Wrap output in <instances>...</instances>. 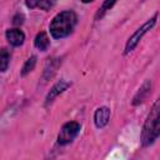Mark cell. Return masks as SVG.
I'll return each mask as SVG.
<instances>
[{
	"instance_id": "6da1fadb",
	"label": "cell",
	"mask_w": 160,
	"mask_h": 160,
	"mask_svg": "<svg viewBox=\"0 0 160 160\" xmlns=\"http://www.w3.org/2000/svg\"><path fill=\"white\" fill-rule=\"evenodd\" d=\"M78 16L71 10H65L54 16L50 22V34L55 39H61L70 35L76 25Z\"/></svg>"
},
{
	"instance_id": "7a4b0ae2",
	"label": "cell",
	"mask_w": 160,
	"mask_h": 160,
	"mask_svg": "<svg viewBox=\"0 0 160 160\" xmlns=\"http://www.w3.org/2000/svg\"><path fill=\"white\" fill-rule=\"evenodd\" d=\"M159 114H160V101L156 100L152 109L150 110V114L148 115V119L144 124L142 132H141V144L144 146L151 145L160 134V126H159Z\"/></svg>"
},
{
	"instance_id": "3957f363",
	"label": "cell",
	"mask_w": 160,
	"mask_h": 160,
	"mask_svg": "<svg viewBox=\"0 0 160 160\" xmlns=\"http://www.w3.org/2000/svg\"><path fill=\"white\" fill-rule=\"evenodd\" d=\"M156 19H158V14H155L154 18H151L150 20H148L142 26H140V28L129 38V40H128V42H126V45H125V54H129L130 51H132V50L136 48V45L139 44V41L142 39V36H144L149 30H151V29L154 28V25L156 24Z\"/></svg>"
},
{
	"instance_id": "277c9868",
	"label": "cell",
	"mask_w": 160,
	"mask_h": 160,
	"mask_svg": "<svg viewBox=\"0 0 160 160\" xmlns=\"http://www.w3.org/2000/svg\"><path fill=\"white\" fill-rule=\"evenodd\" d=\"M79 131H80V124L79 122H76V121L66 122L61 128V130L58 135V142L60 145H66V144L71 142L78 136Z\"/></svg>"
},
{
	"instance_id": "5b68a950",
	"label": "cell",
	"mask_w": 160,
	"mask_h": 160,
	"mask_svg": "<svg viewBox=\"0 0 160 160\" xmlns=\"http://www.w3.org/2000/svg\"><path fill=\"white\" fill-rule=\"evenodd\" d=\"M110 119V109L106 106H101L98 108L95 114H94V122L96 125V128H104Z\"/></svg>"
},
{
	"instance_id": "8992f818",
	"label": "cell",
	"mask_w": 160,
	"mask_h": 160,
	"mask_svg": "<svg viewBox=\"0 0 160 160\" xmlns=\"http://www.w3.org/2000/svg\"><path fill=\"white\" fill-rule=\"evenodd\" d=\"M6 40L9 41L10 45L12 46H20L24 44V40H25V35L21 30L19 29H9L6 31Z\"/></svg>"
},
{
	"instance_id": "52a82bcc",
	"label": "cell",
	"mask_w": 160,
	"mask_h": 160,
	"mask_svg": "<svg viewBox=\"0 0 160 160\" xmlns=\"http://www.w3.org/2000/svg\"><path fill=\"white\" fill-rule=\"evenodd\" d=\"M69 82L68 81H64V80H61V81H59V82H56L52 88H51V90L48 92V95H46V99H45V104L48 105V104H50L59 94H61L62 91H65L68 88H69Z\"/></svg>"
},
{
	"instance_id": "ba28073f",
	"label": "cell",
	"mask_w": 160,
	"mask_h": 160,
	"mask_svg": "<svg viewBox=\"0 0 160 160\" xmlns=\"http://www.w3.org/2000/svg\"><path fill=\"white\" fill-rule=\"evenodd\" d=\"M150 89H151V81L148 80V81H145V82L142 84V86L139 89V91H138L136 95L134 96V101H132V104H134V105H138V104L142 102V101L145 100L146 95L149 94Z\"/></svg>"
},
{
	"instance_id": "9c48e42d",
	"label": "cell",
	"mask_w": 160,
	"mask_h": 160,
	"mask_svg": "<svg viewBox=\"0 0 160 160\" xmlns=\"http://www.w3.org/2000/svg\"><path fill=\"white\" fill-rule=\"evenodd\" d=\"M28 8H40L42 10H49L50 8L54 6L55 4V0H26L25 1Z\"/></svg>"
},
{
	"instance_id": "30bf717a",
	"label": "cell",
	"mask_w": 160,
	"mask_h": 160,
	"mask_svg": "<svg viewBox=\"0 0 160 160\" xmlns=\"http://www.w3.org/2000/svg\"><path fill=\"white\" fill-rule=\"evenodd\" d=\"M35 46L39 49V50H41V51H45V50H48V48H49V45H50V40H49V38H48V35H46V32L45 31H41V32H39L36 36H35Z\"/></svg>"
},
{
	"instance_id": "8fae6325",
	"label": "cell",
	"mask_w": 160,
	"mask_h": 160,
	"mask_svg": "<svg viewBox=\"0 0 160 160\" xmlns=\"http://www.w3.org/2000/svg\"><path fill=\"white\" fill-rule=\"evenodd\" d=\"M10 61V52L6 49H0V71H6Z\"/></svg>"
},
{
	"instance_id": "7c38bea8",
	"label": "cell",
	"mask_w": 160,
	"mask_h": 160,
	"mask_svg": "<svg viewBox=\"0 0 160 160\" xmlns=\"http://www.w3.org/2000/svg\"><path fill=\"white\" fill-rule=\"evenodd\" d=\"M35 64H36V56H31V58H29V59L25 61L24 66H22L21 75H26V74H29V72L35 68Z\"/></svg>"
},
{
	"instance_id": "4fadbf2b",
	"label": "cell",
	"mask_w": 160,
	"mask_h": 160,
	"mask_svg": "<svg viewBox=\"0 0 160 160\" xmlns=\"http://www.w3.org/2000/svg\"><path fill=\"white\" fill-rule=\"evenodd\" d=\"M115 2H116V0H105V2L102 4V6H101V8L99 9V11L96 12V16H95V18H96V19L101 18V16H102V15H104V14H105V12H106V11L115 4Z\"/></svg>"
},
{
	"instance_id": "5bb4252c",
	"label": "cell",
	"mask_w": 160,
	"mask_h": 160,
	"mask_svg": "<svg viewBox=\"0 0 160 160\" xmlns=\"http://www.w3.org/2000/svg\"><path fill=\"white\" fill-rule=\"evenodd\" d=\"M22 21H24V16L22 15H20V14H18L15 18H14V24L15 25H20V24H22Z\"/></svg>"
},
{
	"instance_id": "9a60e30c",
	"label": "cell",
	"mask_w": 160,
	"mask_h": 160,
	"mask_svg": "<svg viewBox=\"0 0 160 160\" xmlns=\"http://www.w3.org/2000/svg\"><path fill=\"white\" fill-rule=\"evenodd\" d=\"M81 1H82V2H85V4H86V2H91V1H94V0H81Z\"/></svg>"
}]
</instances>
